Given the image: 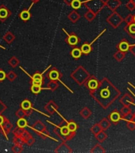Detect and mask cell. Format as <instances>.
I'll use <instances>...</instances> for the list:
<instances>
[{
	"label": "cell",
	"instance_id": "680465c9",
	"mask_svg": "<svg viewBox=\"0 0 135 153\" xmlns=\"http://www.w3.org/2000/svg\"><path fill=\"white\" fill-rule=\"evenodd\" d=\"M0 47H1L2 49H6V48H5V47H3V46H2V45H0Z\"/></svg>",
	"mask_w": 135,
	"mask_h": 153
},
{
	"label": "cell",
	"instance_id": "7dc6e473",
	"mask_svg": "<svg viewBox=\"0 0 135 153\" xmlns=\"http://www.w3.org/2000/svg\"><path fill=\"white\" fill-rule=\"evenodd\" d=\"M35 143V139L31 136L30 137H29L26 140V144L28 145V146H33V144Z\"/></svg>",
	"mask_w": 135,
	"mask_h": 153
},
{
	"label": "cell",
	"instance_id": "d590c367",
	"mask_svg": "<svg viewBox=\"0 0 135 153\" xmlns=\"http://www.w3.org/2000/svg\"><path fill=\"white\" fill-rule=\"evenodd\" d=\"M17 126L19 128H26V127H28V122L27 120L25 119V117L23 118H18V121H17Z\"/></svg>",
	"mask_w": 135,
	"mask_h": 153
},
{
	"label": "cell",
	"instance_id": "f35d334b",
	"mask_svg": "<svg viewBox=\"0 0 135 153\" xmlns=\"http://www.w3.org/2000/svg\"><path fill=\"white\" fill-rule=\"evenodd\" d=\"M103 129L101 128V127L99 126V123L98 124H94L92 127V128H91V132L94 134V135H96V134H98L99 132H101Z\"/></svg>",
	"mask_w": 135,
	"mask_h": 153
},
{
	"label": "cell",
	"instance_id": "83f0119b",
	"mask_svg": "<svg viewBox=\"0 0 135 153\" xmlns=\"http://www.w3.org/2000/svg\"><path fill=\"white\" fill-rule=\"evenodd\" d=\"M99 126L101 127V128H102L103 131H105V130L108 129V128L111 127V121H110L108 119L104 118V119H103L102 120H100V121L99 122Z\"/></svg>",
	"mask_w": 135,
	"mask_h": 153
},
{
	"label": "cell",
	"instance_id": "681fc988",
	"mask_svg": "<svg viewBox=\"0 0 135 153\" xmlns=\"http://www.w3.org/2000/svg\"><path fill=\"white\" fill-rule=\"evenodd\" d=\"M7 109V105L0 100V114H2Z\"/></svg>",
	"mask_w": 135,
	"mask_h": 153
},
{
	"label": "cell",
	"instance_id": "b9f144b4",
	"mask_svg": "<svg viewBox=\"0 0 135 153\" xmlns=\"http://www.w3.org/2000/svg\"><path fill=\"white\" fill-rule=\"evenodd\" d=\"M13 142L14 144H20V145H24L26 144L25 141L22 140V137H19V136H14V138H13Z\"/></svg>",
	"mask_w": 135,
	"mask_h": 153
},
{
	"label": "cell",
	"instance_id": "5bb4252c",
	"mask_svg": "<svg viewBox=\"0 0 135 153\" xmlns=\"http://www.w3.org/2000/svg\"><path fill=\"white\" fill-rule=\"evenodd\" d=\"M55 152H59V153H71L72 152V150L71 149V147H69L68 145H67V143L65 142H62L54 151Z\"/></svg>",
	"mask_w": 135,
	"mask_h": 153
},
{
	"label": "cell",
	"instance_id": "3957f363",
	"mask_svg": "<svg viewBox=\"0 0 135 153\" xmlns=\"http://www.w3.org/2000/svg\"><path fill=\"white\" fill-rule=\"evenodd\" d=\"M30 128L33 129V131H35V132L38 134V136H40L42 139L50 138V139H52V140H56L54 138H53V137L49 135V132L47 131V128H46V125H44L41 120L36 121V122L33 124V126L30 127Z\"/></svg>",
	"mask_w": 135,
	"mask_h": 153
},
{
	"label": "cell",
	"instance_id": "91938a15",
	"mask_svg": "<svg viewBox=\"0 0 135 153\" xmlns=\"http://www.w3.org/2000/svg\"><path fill=\"white\" fill-rule=\"evenodd\" d=\"M133 21H134V22H135V15H133Z\"/></svg>",
	"mask_w": 135,
	"mask_h": 153
},
{
	"label": "cell",
	"instance_id": "8992f818",
	"mask_svg": "<svg viewBox=\"0 0 135 153\" xmlns=\"http://www.w3.org/2000/svg\"><path fill=\"white\" fill-rule=\"evenodd\" d=\"M52 67V65H50L49 66H48L46 69H44L42 73H39V72H37V73H35L33 76H30L29 73H26V71H25L23 69H22V67H21L20 66V69H22L26 74H28L29 76V77L31 78V84H37V85H42V84H43V81H44V77H43V74L44 73H46V71H48L50 68Z\"/></svg>",
	"mask_w": 135,
	"mask_h": 153
},
{
	"label": "cell",
	"instance_id": "d4e9b609",
	"mask_svg": "<svg viewBox=\"0 0 135 153\" xmlns=\"http://www.w3.org/2000/svg\"><path fill=\"white\" fill-rule=\"evenodd\" d=\"M68 19H69L72 22L76 23V22H78V21L79 20L80 15H79V14L78 12H76V11H72V12L68 15Z\"/></svg>",
	"mask_w": 135,
	"mask_h": 153
},
{
	"label": "cell",
	"instance_id": "f546056e",
	"mask_svg": "<svg viewBox=\"0 0 135 153\" xmlns=\"http://www.w3.org/2000/svg\"><path fill=\"white\" fill-rule=\"evenodd\" d=\"M95 136H96V140H97L99 143L103 142V141L107 138V133H106L103 130H102L101 132H99L98 134L95 135Z\"/></svg>",
	"mask_w": 135,
	"mask_h": 153
},
{
	"label": "cell",
	"instance_id": "f1b7e54d",
	"mask_svg": "<svg viewBox=\"0 0 135 153\" xmlns=\"http://www.w3.org/2000/svg\"><path fill=\"white\" fill-rule=\"evenodd\" d=\"M8 64L10 65L11 67L12 68H16L19 64H20V61L18 60V58L15 56H13L11 57L9 61H8Z\"/></svg>",
	"mask_w": 135,
	"mask_h": 153
},
{
	"label": "cell",
	"instance_id": "d6986e66",
	"mask_svg": "<svg viewBox=\"0 0 135 153\" xmlns=\"http://www.w3.org/2000/svg\"><path fill=\"white\" fill-rule=\"evenodd\" d=\"M20 108L26 110V111H28V110H32L33 109V106H32V103L31 101L28 99H26L22 101V103L20 105Z\"/></svg>",
	"mask_w": 135,
	"mask_h": 153
},
{
	"label": "cell",
	"instance_id": "9c48e42d",
	"mask_svg": "<svg viewBox=\"0 0 135 153\" xmlns=\"http://www.w3.org/2000/svg\"><path fill=\"white\" fill-rule=\"evenodd\" d=\"M62 30L67 34V38L65 39V41H66L70 46H72V47H76V46L79 44V42L80 41L79 38L76 34H74V33H72L71 34H68L64 29H62Z\"/></svg>",
	"mask_w": 135,
	"mask_h": 153
},
{
	"label": "cell",
	"instance_id": "ac0fdd59",
	"mask_svg": "<svg viewBox=\"0 0 135 153\" xmlns=\"http://www.w3.org/2000/svg\"><path fill=\"white\" fill-rule=\"evenodd\" d=\"M3 40L6 43L11 44L15 40V36L14 35V34L11 31H7L3 36Z\"/></svg>",
	"mask_w": 135,
	"mask_h": 153
},
{
	"label": "cell",
	"instance_id": "277c9868",
	"mask_svg": "<svg viewBox=\"0 0 135 153\" xmlns=\"http://www.w3.org/2000/svg\"><path fill=\"white\" fill-rule=\"evenodd\" d=\"M47 77L50 80V81H57L58 82H60V83H61L64 87H66L67 89H68V90L69 91V92H71L72 93H73V92L71 90V89H69L62 81H61V77H62V74H61V73L57 69V68H55V67H53V68H52V69L51 70H49V72L48 73V74H47Z\"/></svg>",
	"mask_w": 135,
	"mask_h": 153
},
{
	"label": "cell",
	"instance_id": "ee69618b",
	"mask_svg": "<svg viewBox=\"0 0 135 153\" xmlns=\"http://www.w3.org/2000/svg\"><path fill=\"white\" fill-rule=\"evenodd\" d=\"M126 127L127 128H129L130 131H133L135 130V122L132 121V120H129L126 123Z\"/></svg>",
	"mask_w": 135,
	"mask_h": 153
},
{
	"label": "cell",
	"instance_id": "7a4b0ae2",
	"mask_svg": "<svg viewBox=\"0 0 135 153\" xmlns=\"http://www.w3.org/2000/svg\"><path fill=\"white\" fill-rule=\"evenodd\" d=\"M90 76H91L90 73L82 66H78L70 75V77L72 78V80L75 82H76L79 85H84V83L89 78Z\"/></svg>",
	"mask_w": 135,
	"mask_h": 153
},
{
	"label": "cell",
	"instance_id": "6f0895ef",
	"mask_svg": "<svg viewBox=\"0 0 135 153\" xmlns=\"http://www.w3.org/2000/svg\"><path fill=\"white\" fill-rule=\"evenodd\" d=\"M131 2H132V3L135 5V0H131Z\"/></svg>",
	"mask_w": 135,
	"mask_h": 153
},
{
	"label": "cell",
	"instance_id": "6da1fadb",
	"mask_svg": "<svg viewBox=\"0 0 135 153\" xmlns=\"http://www.w3.org/2000/svg\"><path fill=\"white\" fill-rule=\"evenodd\" d=\"M90 94L103 109H107L120 95L118 89L107 78L102 79L98 87L90 91Z\"/></svg>",
	"mask_w": 135,
	"mask_h": 153
},
{
	"label": "cell",
	"instance_id": "7bdbcfd3",
	"mask_svg": "<svg viewBox=\"0 0 135 153\" xmlns=\"http://www.w3.org/2000/svg\"><path fill=\"white\" fill-rule=\"evenodd\" d=\"M17 74H16V73L15 72H14V71H10L7 74V79L10 81H14L16 78H17Z\"/></svg>",
	"mask_w": 135,
	"mask_h": 153
},
{
	"label": "cell",
	"instance_id": "603a6c76",
	"mask_svg": "<svg viewBox=\"0 0 135 153\" xmlns=\"http://www.w3.org/2000/svg\"><path fill=\"white\" fill-rule=\"evenodd\" d=\"M79 115H80V117H81L82 118H83V119H87V118H89L90 117L92 116V111L90 110V109L87 108V107H83V108L80 110Z\"/></svg>",
	"mask_w": 135,
	"mask_h": 153
},
{
	"label": "cell",
	"instance_id": "bcb514c9",
	"mask_svg": "<svg viewBox=\"0 0 135 153\" xmlns=\"http://www.w3.org/2000/svg\"><path fill=\"white\" fill-rule=\"evenodd\" d=\"M30 136H31V134H30L28 131H26V130L25 129L21 137L22 138V140H23L25 141V143H26V140L29 137H30Z\"/></svg>",
	"mask_w": 135,
	"mask_h": 153
},
{
	"label": "cell",
	"instance_id": "9f6ffc18",
	"mask_svg": "<svg viewBox=\"0 0 135 153\" xmlns=\"http://www.w3.org/2000/svg\"><path fill=\"white\" fill-rule=\"evenodd\" d=\"M32 1H33V3H35L38 2V1H39V0H32Z\"/></svg>",
	"mask_w": 135,
	"mask_h": 153
},
{
	"label": "cell",
	"instance_id": "2e32d148",
	"mask_svg": "<svg viewBox=\"0 0 135 153\" xmlns=\"http://www.w3.org/2000/svg\"><path fill=\"white\" fill-rule=\"evenodd\" d=\"M96 40V38L92 42V43H84V44H83L82 45H81V47H80V50H81V52H82V54H90L92 52V44Z\"/></svg>",
	"mask_w": 135,
	"mask_h": 153
},
{
	"label": "cell",
	"instance_id": "4dcf8cb0",
	"mask_svg": "<svg viewBox=\"0 0 135 153\" xmlns=\"http://www.w3.org/2000/svg\"><path fill=\"white\" fill-rule=\"evenodd\" d=\"M65 121L67 122V126L69 129L70 132H76L77 128H78V125L76 124V123L73 120H70V121H68L65 120Z\"/></svg>",
	"mask_w": 135,
	"mask_h": 153
},
{
	"label": "cell",
	"instance_id": "4316f807",
	"mask_svg": "<svg viewBox=\"0 0 135 153\" xmlns=\"http://www.w3.org/2000/svg\"><path fill=\"white\" fill-rule=\"evenodd\" d=\"M70 54H71L72 58H73L74 59H79L82 55V52L80 50V48L74 47L72 49V50L70 52Z\"/></svg>",
	"mask_w": 135,
	"mask_h": 153
},
{
	"label": "cell",
	"instance_id": "db71d44e",
	"mask_svg": "<svg viewBox=\"0 0 135 153\" xmlns=\"http://www.w3.org/2000/svg\"><path fill=\"white\" fill-rule=\"evenodd\" d=\"M64 2H65V3H67L68 5H70V4H71V2H72V0H64Z\"/></svg>",
	"mask_w": 135,
	"mask_h": 153
},
{
	"label": "cell",
	"instance_id": "816d5d0a",
	"mask_svg": "<svg viewBox=\"0 0 135 153\" xmlns=\"http://www.w3.org/2000/svg\"><path fill=\"white\" fill-rule=\"evenodd\" d=\"M129 51L130 52L135 56V45H131L129 48Z\"/></svg>",
	"mask_w": 135,
	"mask_h": 153
},
{
	"label": "cell",
	"instance_id": "8fae6325",
	"mask_svg": "<svg viewBox=\"0 0 135 153\" xmlns=\"http://www.w3.org/2000/svg\"><path fill=\"white\" fill-rule=\"evenodd\" d=\"M11 15V11L5 6L1 5L0 6V22H4L7 18H9Z\"/></svg>",
	"mask_w": 135,
	"mask_h": 153
},
{
	"label": "cell",
	"instance_id": "11a10c76",
	"mask_svg": "<svg viewBox=\"0 0 135 153\" xmlns=\"http://www.w3.org/2000/svg\"><path fill=\"white\" fill-rule=\"evenodd\" d=\"M129 120H132V121H133V122H135V114L132 116V117H131V119H130Z\"/></svg>",
	"mask_w": 135,
	"mask_h": 153
},
{
	"label": "cell",
	"instance_id": "5b68a950",
	"mask_svg": "<svg viewBox=\"0 0 135 153\" xmlns=\"http://www.w3.org/2000/svg\"><path fill=\"white\" fill-rule=\"evenodd\" d=\"M49 122V124L54 125L55 128H54V132L57 134V136H58L62 141L64 142H66V136L69 134L70 131L68 128L67 125H63V126H57L56 124H54L53 123L50 122V121H47Z\"/></svg>",
	"mask_w": 135,
	"mask_h": 153
},
{
	"label": "cell",
	"instance_id": "e0dca14e",
	"mask_svg": "<svg viewBox=\"0 0 135 153\" xmlns=\"http://www.w3.org/2000/svg\"><path fill=\"white\" fill-rule=\"evenodd\" d=\"M47 89H49L48 87L47 88H42L41 85H37V84H32L31 87H30V91L33 94H39L42 90H47Z\"/></svg>",
	"mask_w": 135,
	"mask_h": 153
},
{
	"label": "cell",
	"instance_id": "f907efd6",
	"mask_svg": "<svg viewBox=\"0 0 135 153\" xmlns=\"http://www.w3.org/2000/svg\"><path fill=\"white\" fill-rule=\"evenodd\" d=\"M126 7L129 9V10H130V11H133V10H134L135 9V5L130 1V2H129L127 4H126Z\"/></svg>",
	"mask_w": 135,
	"mask_h": 153
},
{
	"label": "cell",
	"instance_id": "ba28073f",
	"mask_svg": "<svg viewBox=\"0 0 135 153\" xmlns=\"http://www.w3.org/2000/svg\"><path fill=\"white\" fill-rule=\"evenodd\" d=\"M122 21L123 18L118 13H113L107 18V22L114 28H117L118 26H120Z\"/></svg>",
	"mask_w": 135,
	"mask_h": 153
},
{
	"label": "cell",
	"instance_id": "1f68e13d",
	"mask_svg": "<svg viewBox=\"0 0 135 153\" xmlns=\"http://www.w3.org/2000/svg\"><path fill=\"white\" fill-rule=\"evenodd\" d=\"M125 57H126V52H122L121 50L117 51V52L114 54V58L118 62H122Z\"/></svg>",
	"mask_w": 135,
	"mask_h": 153
},
{
	"label": "cell",
	"instance_id": "7402d4cb",
	"mask_svg": "<svg viewBox=\"0 0 135 153\" xmlns=\"http://www.w3.org/2000/svg\"><path fill=\"white\" fill-rule=\"evenodd\" d=\"M121 4V2L119 0H108V2L107 3V7L111 9L112 11L116 10Z\"/></svg>",
	"mask_w": 135,
	"mask_h": 153
},
{
	"label": "cell",
	"instance_id": "60d3db41",
	"mask_svg": "<svg viewBox=\"0 0 135 153\" xmlns=\"http://www.w3.org/2000/svg\"><path fill=\"white\" fill-rule=\"evenodd\" d=\"M11 150L14 153H21L23 151V147H22V145H20V144H14L12 147Z\"/></svg>",
	"mask_w": 135,
	"mask_h": 153
},
{
	"label": "cell",
	"instance_id": "52a82bcc",
	"mask_svg": "<svg viewBox=\"0 0 135 153\" xmlns=\"http://www.w3.org/2000/svg\"><path fill=\"white\" fill-rule=\"evenodd\" d=\"M13 129V124L11 123L10 120L6 118L5 117V120H4V122L3 124L0 126V132H1V134L8 140V135L9 133L12 131Z\"/></svg>",
	"mask_w": 135,
	"mask_h": 153
},
{
	"label": "cell",
	"instance_id": "ffe728a7",
	"mask_svg": "<svg viewBox=\"0 0 135 153\" xmlns=\"http://www.w3.org/2000/svg\"><path fill=\"white\" fill-rule=\"evenodd\" d=\"M124 30H126L129 36L135 38V22L127 25L126 27H124Z\"/></svg>",
	"mask_w": 135,
	"mask_h": 153
},
{
	"label": "cell",
	"instance_id": "836d02e7",
	"mask_svg": "<svg viewBox=\"0 0 135 153\" xmlns=\"http://www.w3.org/2000/svg\"><path fill=\"white\" fill-rule=\"evenodd\" d=\"M59 87V84L57 81H50V82L48 84V89L53 92L56 91Z\"/></svg>",
	"mask_w": 135,
	"mask_h": 153
},
{
	"label": "cell",
	"instance_id": "7c38bea8",
	"mask_svg": "<svg viewBox=\"0 0 135 153\" xmlns=\"http://www.w3.org/2000/svg\"><path fill=\"white\" fill-rule=\"evenodd\" d=\"M59 109L58 105L55 103L53 100H50L44 105V109H46L49 114H53L54 113H57Z\"/></svg>",
	"mask_w": 135,
	"mask_h": 153
},
{
	"label": "cell",
	"instance_id": "8d00e7d4",
	"mask_svg": "<svg viewBox=\"0 0 135 153\" xmlns=\"http://www.w3.org/2000/svg\"><path fill=\"white\" fill-rule=\"evenodd\" d=\"M131 113V109L129 106H126V105H124L123 108L121 109V115L125 117L126 116H128L129 114Z\"/></svg>",
	"mask_w": 135,
	"mask_h": 153
},
{
	"label": "cell",
	"instance_id": "cb8c5ba5",
	"mask_svg": "<svg viewBox=\"0 0 135 153\" xmlns=\"http://www.w3.org/2000/svg\"><path fill=\"white\" fill-rule=\"evenodd\" d=\"M31 114V110H28V111H26L22 109H19L16 111L15 113V116L18 118H23V117H28Z\"/></svg>",
	"mask_w": 135,
	"mask_h": 153
},
{
	"label": "cell",
	"instance_id": "30bf717a",
	"mask_svg": "<svg viewBox=\"0 0 135 153\" xmlns=\"http://www.w3.org/2000/svg\"><path fill=\"white\" fill-rule=\"evenodd\" d=\"M99 83V81L97 80L96 77H95L94 76H90L89 78L84 83V85L90 91H92V90L96 89L98 87Z\"/></svg>",
	"mask_w": 135,
	"mask_h": 153
},
{
	"label": "cell",
	"instance_id": "f6af8a7d",
	"mask_svg": "<svg viewBox=\"0 0 135 153\" xmlns=\"http://www.w3.org/2000/svg\"><path fill=\"white\" fill-rule=\"evenodd\" d=\"M125 22L127 23V25H129V24L133 23V22H134V21H133V15H128V16L125 18Z\"/></svg>",
	"mask_w": 135,
	"mask_h": 153
},
{
	"label": "cell",
	"instance_id": "d6a6232c",
	"mask_svg": "<svg viewBox=\"0 0 135 153\" xmlns=\"http://www.w3.org/2000/svg\"><path fill=\"white\" fill-rule=\"evenodd\" d=\"M90 151L92 153H104L106 151L100 144H96L91 149Z\"/></svg>",
	"mask_w": 135,
	"mask_h": 153
},
{
	"label": "cell",
	"instance_id": "e575fe53",
	"mask_svg": "<svg viewBox=\"0 0 135 153\" xmlns=\"http://www.w3.org/2000/svg\"><path fill=\"white\" fill-rule=\"evenodd\" d=\"M96 16V14L94 13V12H93L92 11H91V10L88 11L85 14V15H84L85 18H86L87 21H89V22L93 21V20L95 19Z\"/></svg>",
	"mask_w": 135,
	"mask_h": 153
},
{
	"label": "cell",
	"instance_id": "484cf974",
	"mask_svg": "<svg viewBox=\"0 0 135 153\" xmlns=\"http://www.w3.org/2000/svg\"><path fill=\"white\" fill-rule=\"evenodd\" d=\"M117 48L118 49V50H121V51H122V52H126L129 48V44L128 43L127 41H126L124 39L117 45Z\"/></svg>",
	"mask_w": 135,
	"mask_h": 153
},
{
	"label": "cell",
	"instance_id": "4fadbf2b",
	"mask_svg": "<svg viewBox=\"0 0 135 153\" xmlns=\"http://www.w3.org/2000/svg\"><path fill=\"white\" fill-rule=\"evenodd\" d=\"M34 3H33L30 6H29V7L28 8V9H26V10H23L20 14H19V18H20V19L21 20H22L23 22H27V21H29V19H30V18H31V14H30V9H31V7H33V5Z\"/></svg>",
	"mask_w": 135,
	"mask_h": 153
},
{
	"label": "cell",
	"instance_id": "74e56055",
	"mask_svg": "<svg viewBox=\"0 0 135 153\" xmlns=\"http://www.w3.org/2000/svg\"><path fill=\"white\" fill-rule=\"evenodd\" d=\"M82 3H83L80 1V0H72L70 6H71L74 10H77V9L80 8Z\"/></svg>",
	"mask_w": 135,
	"mask_h": 153
},
{
	"label": "cell",
	"instance_id": "f5cc1de1",
	"mask_svg": "<svg viewBox=\"0 0 135 153\" xmlns=\"http://www.w3.org/2000/svg\"><path fill=\"white\" fill-rule=\"evenodd\" d=\"M4 120H5V117H3L2 114H0V126H1L3 124Z\"/></svg>",
	"mask_w": 135,
	"mask_h": 153
},
{
	"label": "cell",
	"instance_id": "44dd1931",
	"mask_svg": "<svg viewBox=\"0 0 135 153\" xmlns=\"http://www.w3.org/2000/svg\"><path fill=\"white\" fill-rule=\"evenodd\" d=\"M109 118L111 120V122H113L114 124H117L118 123V121L120 120L121 118V114L118 112V111H114L113 113H111L109 116Z\"/></svg>",
	"mask_w": 135,
	"mask_h": 153
},
{
	"label": "cell",
	"instance_id": "c3c4849f",
	"mask_svg": "<svg viewBox=\"0 0 135 153\" xmlns=\"http://www.w3.org/2000/svg\"><path fill=\"white\" fill-rule=\"evenodd\" d=\"M7 78V73L4 70L0 69V81H3Z\"/></svg>",
	"mask_w": 135,
	"mask_h": 153
},
{
	"label": "cell",
	"instance_id": "9a60e30c",
	"mask_svg": "<svg viewBox=\"0 0 135 153\" xmlns=\"http://www.w3.org/2000/svg\"><path fill=\"white\" fill-rule=\"evenodd\" d=\"M120 102L123 105H126V106H129L131 104L133 103V97L129 95V94H125L123 96H122V98L120 99Z\"/></svg>",
	"mask_w": 135,
	"mask_h": 153
},
{
	"label": "cell",
	"instance_id": "ab89813d",
	"mask_svg": "<svg viewBox=\"0 0 135 153\" xmlns=\"http://www.w3.org/2000/svg\"><path fill=\"white\" fill-rule=\"evenodd\" d=\"M25 128H19V127H17L16 128H14L13 130V134L14 136H19L21 137L23 132H24Z\"/></svg>",
	"mask_w": 135,
	"mask_h": 153
}]
</instances>
